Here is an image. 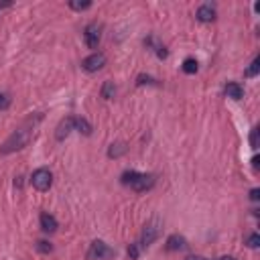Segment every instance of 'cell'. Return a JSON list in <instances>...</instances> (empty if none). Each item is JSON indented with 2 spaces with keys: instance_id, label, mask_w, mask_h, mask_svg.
Masks as SVG:
<instances>
[{
  "instance_id": "obj_1",
  "label": "cell",
  "mask_w": 260,
  "mask_h": 260,
  "mask_svg": "<svg viewBox=\"0 0 260 260\" xmlns=\"http://www.w3.org/2000/svg\"><path fill=\"white\" fill-rule=\"evenodd\" d=\"M33 139V128L31 126H20L17 128L10 137L4 140V144L0 146V155H10V153H17L20 149H25V146L31 142Z\"/></svg>"
},
{
  "instance_id": "obj_2",
  "label": "cell",
  "mask_w": 260,
  "mask_h": 260,
  "mask_svg": "<svg viewBox=\"0 0 260 260\" xmlns=\"http://www.w3.org/2000/svg\"><path fill=\"white\" fill-rule=\"evenodd\" d=\"M155 175L151 173H140V171H124L122 173V183L139 191V193H142V191H149L155 187Z\"/></svg>"
},
{
  "instance_id": "obj_3",
  "label": "cell",
  "mask_w": 260,
  "mask_h": 260,
  "mask_svg": "<svg viewBox=\"0 0 260 260\" xmlns=\"http://www.w3.org/2000/svg\"><path fill=\"white\" fill-rule=\"evenodd\" d=\"M86 256H87V260H110V258L116 256V250L114 248H110L106 242L96 240V242L89 244Z\"/></svg>"
},
{
  "instance_id": "obj_4",
  "label": "cell",
  "mask_w": 260,
  "mask_h": 260,
  "mask_svg": "<svg viewBox=\"0 0 260 260\" xmlns=\"http://www.w3.org/2000/svg\"><path fill=\"white\" fill-rule=\"evenodd\" d=\"M31 185L37 191H47L53 185V173L45 167L37 169V171H33V175H31Z\"/></svg>"
},
{
  "instance_id": "obj_5",
  "label": "cell",
  "mask_w": 260,
  "mask_h": 260,
  "mask_svg": "<svg viewBox=\"0 0 260 260\" xmlns=\"http://www.w3.org/2000/svg\"><path fill=\"white\" fill-rule=\"evenodd\" d=\"M159 234H161V228H159V222L153 220L144 225V230H142V236H140V242L139 246L140 248H146V246H151L156 238H159Z\"/></svg>"
},
{
  "instance_id": "obj_6",
  "label": "cell",
  "mask_w": 260,
  "mask_h": 260,
  "mask_svg": "<svg viewBox=\"0 0 260 260\" xmlns=\"http://www.w3.org/2000/svg\"><path fill=\"white\" fill-rule=\"evenodd\" d=\"M100 39H102V27L98 25V22H89V25L86 27V31H84L86 45H87L89 49H98Z\"/></svg>"
},
{
  "instance_id": "obj_7",
  "label": "cell",
  "mask_w": 260,
  "mask_h": 260,
  "mask_svg": "<svg viewBox=\"0 0 260 260\" xmlns=\"http://www.w3.org/2000/svg\"><path fill=\"white\" fill-rule=\"evenodd\" d=\"M104 65H106V55H104V53H92L89 57H86V59L82 61V67H84L86 71H89V73L100 71Z\"/></svg>"
},
{
  "instance_id": "obj_8",
  "label": "cell",
  "mask_w": 260,
  "mask_h": 260,
  "mask_svg": "<svg viewBox=\"0 0 260 260\" xmlns=\"http://www.w3.org/2000/svg\"><path fill=\"white\" fill-rule=\"evenodd\" d=\"M71 130H75V118H73V116H67V118H63V120L59 122L55 137H57V140H63V139L69 137Z\"/></svg>"
},
{
  "instance_id": "obj_9",
  "label": "cell",
  "mask_w": 260,
  "mask_h": 260,
  "mask_svg": "<svg viewBox=\"0 0 260 260\" xmlns=\"http://www.w3.org/2000/svg\"><path fill=\"white\" fill-rule=\"evenodd\" d=\"M197 20H201V22H211L213 18H216V6L213 4H201L199 8H197Z\"/></svg>"
},
{
  "instance_id": "obj_10",
  "label": "cell",
  "mask_w": 260,
  "mask_h": 260,
  "mask_svg": "<svg viewBox=\"0 0 260 260\" xmlns=\"http://www.w3.org/2000/svg\"><path fill=\"white\" fill-rule=\"evenodd\" d=\"M39 222H41V230H43V232H47V234H51V232H55V230L59 228L57 220H55V218L51 216V213H47V211H43V213H41Z\"/></svg>"
},
{
  "instance_id": "obj_11",
  "label": "cell",
  "mask_w": 260,
  "mask_h": 260,
  "mask_svg": "<svg viewBox=\"0 0 260 260\" xmlns=\"http://www.w3.org/2000/svg\"><path fill=\"white\" fill-rule=\"evenodd\" d=\"M144 45H146V47H151L155 53H156V57H159V59H165L167 57V49H165V45L159 41V39H156V37H146L144 39Z\"/></svg>"
},
{
  "instance_id": "obj_12",
  "label": "cell",
  "mask_w": 260,
  "mask_h": 260,
  "mask_svg": "<svg viewBox=\"0 0 260 260\" xmlns=\"http://www.w3.org/2000/svg\"><path fill=\"white\" fill-rule=\"evenodd\" d=\"M183 248H187V240L183 238V236L173 234V236H169V238H167V250H169V252L183 250Z\"/></svg>"
},
{
  "instance_id": "obj_13",
  "label": "cell",
  "mask_w": 260,
  "mask_h": 260,
  "mask_svg": "<svg viewBox=\"0 0 260 260\" xmlns=\"http://www.w3.org/2000/svg\"><path fill=\"white\" fill-rule=\"evenodd\" d=\"M225 96L232 98V100H242L244 98V87L238 82H228V86H225Z\"/></svg>"
},
{
  "instance_id": "obj_14",
  "label": "cell",
  "mask_w": 260,
  "mask_h": 260,
  "mask_svg": "<svg viewBox=\"0 0 260 260\" xmlns=\"http://www.w3.org/2000/svg\"><path fill=\"white\" fill-rule=\"evenodd\" d=\"M126 151H128L126 144H124V142H116V144H112L110 149H108V156H110V159H118V156H122Z\"/></svg>"
},
{
  "instance_id": "obj_15",
  "label": "cell",
  "mask_w": 260,
  "mask_h": 260,
  "mask_svg": "<svg viewBox=\"0 0 260 260\" xmlns=\"http://www.w3.org/2000/svg\"><path fill=\"white\" fill-rule=\"evenodd\" d=\"M116 94V86L114 82H104V86H102V98L104 100H112Z\"/></svg>"
},
{
  "instance_id": "obj_16",
  "label": "cell",
  "mask_w": 260,
  "mask_h": 260,
  "mask_svg": "<svg viewBox=\"0 0 260 260\" xmlns=\"http://www.w3.org/2000/svg\"><path fill=\"white\" fill-rule=\"evenodd\" d=\"M75 130H80V132L86 134V137H89V134H92V124H89L86 118H75Z\"/></svg>"
},
{
  "instance_id": "obj_17",
  "label": "cell",
  "mask_w": 260,
  "mask_h": 260,
  "mask_svg": "<svg viewBox=\"0 0 260 260\" xmlns=\"http://www.w3.org/2000/svg\"><path fill=\"white\" fill-rule=\"evenodd\" d=\"M197 69H199V65H197V61H195L193 57H187V59L183 61V71H185V73L191 75V73H195Z\"/></svg>"
},
{
  "instance_id": "obj_18",
  "label": "cell",
  "mask_w": 260,
  "mask_h": 260,
  "mask_svg": "<svg viewBox=\"0 0 260 260\" xmlns=\"http://www.w3.org/2000/svg\"><path fill=\"white\" fill-rule=\"evenodd\" d=\"M258 69H260V59H258V57H254V59H252V63H250V67H248V69L244 71V75H246V77H256Z\"/></svg>"
},
{
  "instance_id": "obj_19",
  "label": "cell",
  "mask_w": 260,
  "mask_h": 260,
  "mask_svg": "<svg viewBox=\"0 0 260 260\" xmlns=\"http://www.w3.org/2000/svg\"><path fill=\"white\" fill-rule=\"evenodd\" d=\"M246 246H248V248H258V246H260V236H258L256 232H252V234L246 238Z\"/></svg>"
},
{
  "instance_id": "obj_20",
  "label": "cell",
  "mask_w": 260,
  "mask_h": 260,
  "mask_svg": "<svg viewBox=\"0 0 260 260\" xmlns=\"http://www.w3.org/2000/svg\"><path fill=\"white\" fill-rule=\"evenodd\" d=\"M89 6H92L89 0H84V2H75V0H71L69 2V8H73V10H87Z\"/></svg>"
},
{
  "instance_id": "obj_21",
  "label": "cell",
  "mask_w": 260,
  "mask_h": 260,
  "mask_svg": "<svg viewBox=\"0 0 260 260\" xmlns=\"http://www.w3.org/2000/svg\"><path fill=\"white\" fill-rule=\"evenodd\" d=\"M128 256H130V260H137V258L140 256V246H139V242L130 244V248H128Z\"/></svg>"
},
{
  "instance_id": "obj_22",
  "label": "cell",
  "mask_w": 260,
  "mask_h": 260,
  "mask_svg": "<svg viewBox=\"0 0 260 260\" xmlns=\"http://www.w3.org/2000/svg\"><path fill=\"white\" fill-rule=\"evenodd\" d=\"M8 108H10V96L4 94V92H0V112L8 110Z\"/></svg>"
},
{
  "instance_id": "obj_23",
  "label": "cell",
  "mask_w": 260,
  "mask_h": 260,
  "mask_svg": "<svg viewBox=\"0 0 260 260\" xmlns=\"http://www.w3.org/2000/svg\"><path fill=\"white\" fill-rule=\"evenodd\" d=\"M37 250L43 252V254H49V252L53 250V246H51L49 242H45V240H39V242H37Z\"/></svg>"
},
{
  "instance_id": "obj_24",
  "label": "cell",
  "mask_w": 260,
  "mask_h": 260,
  "mask_svg": "<svg viewBox=\"0 0 260 260\" xmlns=\"http://www.w3.org/2000/svg\"><path fill=\"white\" fill-rule=\"evenodd\" d=\"M137 84H139V86H144V84H151V86H155V84H156V80H155V77H151V75H139Z\"/></svg>"
},
{
  "instance_id": "obj_25",
  "label": "cell",
  "mask_w": 260,
  "mask_h": 260,
  "mask_svg": "<svg viewBox=\"0 0 260 260\" xmlns=\"http://www.w3.org/2000/svg\"><path fill=\"white\" fill-rule=\"evenodd\" d=\"M250 146L252 149H258V128H252V132H250Z\"/></svg>"
},
{
  "instance_id": "obj_26",
  "label": "cell",
  "mask_w": 260,
  "mask_h": 260,
  "mask_svg": "<svg viewBox=\"0 0 260 260\" xmlns=\"http://www.w3.org/2000/svg\"><path fill=\"white\" fill-rule=\"evenodd\" d=\"M250 199H252V201H258V199H260V189H252V191H250Z\"/></svg>"
},
{
  "instance_id": "obj_27",
  "label": "cell",
  "mask_w": 260,
  "mask_h": 260,
  "mask_svg": "<svg viewBox=\"0 0 260 260\" xmlns=\"http://www.w3.org/2000/svg\"><path fill=\"white\" fill-rule=\"evenodd\" d=\"M185 260H208V258H203V256H189V258H185Z\"/></svg>"
},
{
  "instance_id": "obj_28",
  "label": "cell",
  "mask_w": 260,
  "mask_h": 260,
  "mask_svg": "<svg viewBox=\"0 0 260 260\" xmlns=\"http://www.w3.org/2000/svg\"><path fill=\"white\" fill-rule=\"evenodd\" d=\"M252 167L258 169V156H254V159H252Z\"/></svg>"
},
{
  "instance_id": "obj_29",
  "label": "cell",
  "mask_w": 260,
  "mask_h": 260,
  "mask_svg": "<svg viewBox=\"0 0 260 260\" xmlns=\"http://www.w3.org/2000/svg\"><path fill=\"white\" fill-rule=\"evenodd\" d=\"M218 260H236L234 256H222V258H218Z\"/></svg>"
}]
</instances>
